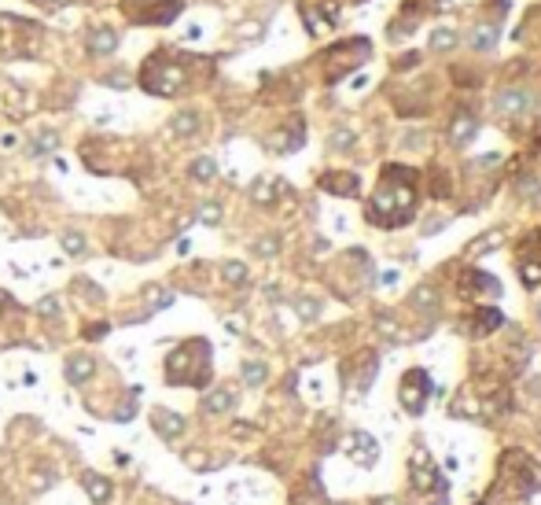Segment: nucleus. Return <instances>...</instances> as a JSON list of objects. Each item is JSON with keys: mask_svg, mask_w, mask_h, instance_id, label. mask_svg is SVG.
Masks as SVG:
<instances>
[{"mask_svg": "<svg viewBox=\"0 0 541 505\" xmlns=\"http://www.w3.org/2000/svg\"><path fill=\"white\" fill-rule=\"evenodd\" d=\"M365 214H368V221L383 225V229L405 225L416 214V174L409 166H387L372 203L365 207Z\"/></svg>", "mask_w": 541, "mask_h": 505, "instance_id": "1", "label": "nucleus"}, {"mask_svg": "<svg viewBox=\"0 0 541 505\" xmlns=\"http://www.w3.org/2000/svg\"><path fill=\"white\" fill-rule=\"evenodd\" d=\"M166 380L170 384H188V387H203L210 380V347H206V339H188V343H180V351L170 354Z\"/></svg>", "mask_w": 541, "mask_h": 505, "instance_id": "2", "label": "nucleus"}, {"mask_svg": "<svg viewBox=\"0 0 541 505\" xmlns=\"http://www.w3.org/2000/svg\"><path fill=\"white\" fill-rule=\"evenodd\" d=\"M140 85H144V92L173 96V92H180V85H185V67L170 56V48H158V52L144 63Z\"/></svg>", "mask_w": 541, "mask_h": 505, "instance_id": "3", "label": "nucleus"}, {"mask_svg": "<svg viewBox=\"0 0 541 505\" xmlns=\"http://www.w3.org/2000/svg\"><path fill=\"white\" fill-rule=\"evenodd\" d=\"M398 395H402V406L409 413H423V406H428V395H431V377L423 369H409L402 384H398Z\"/></svg>", "mask_w": 541, "mask_h": 505, "instance_id": "4", "label": "nucleus"}, {"mask_svg": "<svg viewBox=\"0 0 541 505\" xmlns=\"http://www.w3.org/2000/svg\"><path fill=\"white\" fill-rule=\"evenodd\" d=\"M85 44H89L92 56H111V52H118V30L114 26H96Z\"/></svg>", "mask_w": 541, "mask_h": 505, "instance_id": "5", "label": "nucleus"}, {"mask_svg": "<svg viewBox=\"0 0 541 505\" xmlns=\"http://www.w3.org/2000/svg\"><path fill=\"white\" fill-rule=\"evenodd\" d=\"M347 450L354 454V461H361V465H372V461H375V454H380V446H375V439H372V435H365V432H350V439H347Z\"/></svg>", "mask_w": 541, "mask_h": 505, "instance_id": "6", "label": "nucleus"}, {"mask_svg": "<svg viewBox=\"0 0 541 505\" xmlns=\"http://www.w3.org/2000/svg\"><path fill=\"white\" fill-rule=\"evenodd\" d=\"M96 372V362L89 354H74L70 362H67V369H63V377H67V384H74V387H81L89 377Z\"/></svg>", "mask_w": 541, "mask_h": 505, "instance_id": "7", "label": "nucleus"}, {"mask_svg": "<svg viewBox=\"0 0 541 505\" xmlns=\"http://www.w3.org/2000/svg\"><path fill=\"white\" fill-rule=\"evenodd\" d=\"M530 100H534V96L527 89H504L497 96V111H504V115H519V111L530 107Z\"/></svg>", "mask_w": 541, "mask_h": 505, "instance_id": "8", "label": "nucleus"}, {"mask_svg": "<svg viewBox=\"0 0 541 505\" xmlns=\"http://www.w3.org/2000/svg\"><path fill=\"white\" fill-rule=\"evenodd\" d=\"M321 188L332 192V195H354L357 192V177L354 174H324L321 177Z\"/></svg>", "mask_w": 541, "mask_h": 505, "instance_id": "9", "label": "nucleus"}, {"mask_svg": "<svg viewBox=\"0 0 541 505\" xmlns=\"http://www.w3.org/2000/svg\"><path fill=\"white\" fill-rule=\"evenodd\" d=\"M151 420H155V428H158V435H162V439H173V435L185 432V417H180V413L155 410V413H151Z\"/></svg>", "mask_w": 541, "mask_h": 505, "instance_id": "10", "label": "nucleus"}, {"mask_svg": "<svg viewBox=\"0 0 541 505\" xmlns=\"http://www.w3.org/2000/svg\"><path fill=\"white\" fill-rule=\"evenodd\" d=\"M475 126H479V122H475L471 111H461V115L453 118V126H449V140L453 144H468L475 137Z\"/></svg>", "mask_w": 541, "mask_h": 505, "instance_id": "11", "label": "nucleus"}, {"mask_svg": "<svg viewBox=\"0 0 541 505\" xmlns=\"http://www.w3.org/2000/svg\"><path fill=\"white\" fill-rule=\"evenodd\" d=\"M85 491H89V498L96 501V505H107L111 501V483L104 480V476H96V472H85Z\"/></svg>", "mask_w": 541, "mask_h": 505, "instance_id": "12", "label": "nucleus"}, {"mask_svg": "<svg viewBox=\"0 0 541 505\" xmlns=\"http://www.w3.org/2000/svg\"><path fill=\"white\" fill-rule=\"evenodd\" d=\"M59 148V133H56V129H44V133L41 137H34V140H30V155H34V159H41V155H52Z\"/></svg>", "mask_w": 541, "mask_h": 505, "instance_id": "13", "label": "nucleus"}, {"mask_svg": "<svg viewBox=\"0 0 541 505\" xmlns=\"http://www.w3.org/2000/svg\"><path fill=\"white\" fill-rule=\"evenodd\" d=\"M501 310H490V306H486V310H479V314H475V324H471V336H486V332H494V329H501Z\"/></svg>", "mask_w": 541, "mask_h": 505, "instance_id": "14", "label": "nucleus"}, {"mask_svg": "<svg viewBox=\"0 0 541 505\" xmlns=\"http://www.w3.org/2000/svg\"><path fill=\"white\" fill-rule=\"evenodd\" d=\"M232 402H236L232 391L221 387V391H210V395L203 398V410H206V413H225V410H232Z\"/></svg>", "mask_w": 541, "mask_h": 505, "instance_id": "15", "label": "nucleus"}, {"mask_svg": "<svg viewBox=\"0 0 541 505\" xmlns=\"http://www.w3.org/2000/svg\"><path fill=\"white\" fill-rule=\"evenodd\" d=\"M494 41H497V26H494V23H479V26H475V37H471L475 52H486V48H494Z\"/></svg>", "mask_w": 541, "mask_h": 505, "instance_id": "16", "label": "nucleus"}, {"mask_svg": "<svg viewBox=\"0 0 541 505\" xmlns=\"http://www.w3.org/2000/svg\"><path fill=\"white\" fill-rule=\"evenodd\" d=\"M192 177H195V181H214V177H218V162L214 159H195L192 162Z\"/></svg>", "mask_w": 541, "mask_h": 505, "instance_id": "17", "label": "nucleus"}, {"mask_svg": "<svg viewBox=\"0 0 541 505\" xmlns=\"http://www.w3.org/2000/svg\"><path fill=\"white\" fill-rule=\"evenodd\" d=\"M195 129H199V118H195V111H180V115L173 118V133H180V137H192Z\"/></svg>", "mask_w": 541, "mask_h": 505, "instance_id": "18", "label": "nucleus"}, {"mask_svg": "<svg viewBox=\"0 0 541 505\" xmlns=\"http://www.w3.org/2000/svg\"><path fill=\"white\" fill-rule=\"evenodd\" d=\"M519 276L527 288H537L541 284V262H530V258H519Z\"/></svg>", "mask_w": 541, "mask_h": 505, "instance_id": "19", "label": "nucleus"}, {"mask_svg": "<svg viewBox=\"0 0 541 505\" xmlns=\"http://www.w3.org/2000/svg\"><path fill=\"white\" fill-rule=\"evenodd\" d=\"M63 251H67V255H74V258H81V255H85V236H81V233H63Z\"/></svg>", "mask_w": 541, "mask_h": 505, "instance_id": "20", "label": "nucleus"}, {"mask_svg": "<svg viewBox=\"0 0 541 505\" xmlns=\"http://www.w3.org/2000/svg\"><path fill=\"white\" fill-rule=\"evenodd\" d=\"M453 44H456L453 30H435L431 34V52H446V48H453Z\"/></svg>", "mask_w": 541, "mask_h": 505, "instance_id": "21", "label": "nucleus"}, {"mask_svg": "<svg viewBox=\"0 0 541 505\" xmlns=\"http://www.w3.org/2000/svg\"><path fill=\"white\" fill-rule=\"evenodd\" d=\"M221 273H225L228 284H243V281H247V266H243V262H225Z\"/></svg>", "mask_w": 541, "mask_h": 505, "instance_id": "22", "label": "nucleus"}, {"mask_svg": "<svg viewBox=\"0 0 541 505\" xmlns=\"http://www.w3.org/2000/svg\"><path fill=\"white\" fill-rule=\"evenodd\" d=\"M243 380H247L251 387L266 384V365H261V362H247V365H243Z\"/></svg>", "mask_w": 541, "mask_h": 505, "instance_id": "23", "label": "nucleus"}, {"mask_svg": "<svg viewBox=\"0 0 541 505\" xmlns=\"http://www.w3.org/2000/svg\"><path fill=\"white\" fill-rule=\"evenodd\" d=\"M195 218H199L203 225H218V221H221V207H218V203H203Z\"/></svg>", "mask_w": 541, "mask_h": 505, "instance_id": "24", "label": "nucleus"}, {"mask_svg": "<svg viewBox=\"0 0 541 505\" xmlns=\"http://www.w3.org/2000/svg\"><path fill=\"white\" fill-rule=\"evenodd\" d=\"M37 314H41V317H56V314H59V299H56V296L41 299V303H37Z\"/></svg>", "mask_w": 541, "mask_h": 505, "instance_id": "25", "label": "nucleus"}, {"mask_svg": "<svg viewBox=\"0 0 541 505\" xmlns=\"http://www.w3.org/2000/svg\"><path fill=\"white\" fill-rule=\"evenodd\" d=\"M254 200H258V203H273V185H269V181H258V185H254Z\"/></svg>", "mask_w": 541, "mask_h": 505, "instance_id": "26", "label": "nucleus"}, {"mask_svg": "<svg viewBox=\"0 0 541 505\" xmlns=\"http://www.w3.org/2000/svg\"><path fill=\"white\" fill-rule=\"evenodd\" d=\"M254 251H258V255H276V240H273V236H269V240H258Z\"/></svg>", "mask_w": 541, "mask_h": 505, "instance_id": "27", "label": "nucleus"}, {"mask_svg": "<svg viewBox=\"0 0 541 505\" xmlns=\"http://www.w3.org/2000/svg\"><path fill=\"white\" fill-rule=\"evenodd\" d=\"M107 85H114V89H125L129 81H125V74H111V78H107Z\"/></svg>", "mask_w": 541, "mask_h": 505, "instance_id": "28", "label": "nucleus"}, {"mask_svg": "<svg viewBox=\"0 0 541 505\" xmlns=\"http://www.w3.org/2000/svg\"><path fill=\"white\" fill-rule=\"evenodd\" d=\"M89 339H100V336H107V324H92V329L85 332Z\"/></svg>", "mask_w": 541, "mask_h": 505, "instance_id": "29", "label": "nucleus"}, {"mask_svg": "<svg viewBox=\"0 0 541 505\" xmlns=\"http://www.w3.org/2000/svg\"><path fill=\"white\" fill-rule=\"evenodd\" d=\"M350 140H354L350 133H335V148H350Z\"/></svg>", "mask_w": 541, "mask_h": 505, "instance_id": "30", "label": "nucleus"}, {"mask_svg": "<svg viewBox=\"0 0 541 505\" xmlns=\"http://www.w3.org/2000/svg\"><path fill=\"white\" fill-rule=\"evenodd\" d=\"M375 505H402L398 498H375Z\"/></svg>", "mask_w": 541, "mask_h": 505, "instance_id": "31", "label": "nucleus"}, {"mask_svg": "<svg viewBox=\"0 0 541 505\" xmlns=\"http://www.w3.org/2000/svg\"><path fill=\"white\" fill-rule=\"evenodd\" d=\"M8 303H11V299L4 296V291H0V310H4V306H8Z\"/></svg>", "mask_w": 541, "mask_h": 505, "instance_id": "32", "label": "nucleus"}]
</instances>
